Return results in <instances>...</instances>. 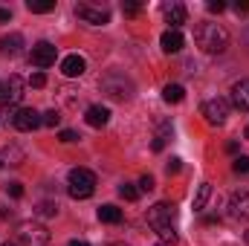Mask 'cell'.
I'll return each instance as SVG.
<instances>
[{
  "label": "cell",
  "mask_w": 249,
  "mask_h": 246,
  "mask_svg": "<svg viewBox=\"0 0 249 246\" xmlns=\"http://www.w3.org/2000/svg\"><path fill=\"white\" fill-rule=\"evenodd\" d=\"M0 105H6V87H3V81H0Z\"/></svg>",
  "instance_id": "obj_38"
},
{
  "label": "cell",
  "mask_w": 249,
  "mask_h": 246,
  "mask_svg": "<svg viewBox=\"0 0 249 246\" xmlns=\"http://www.w3.org/2000/svg\"><path fill=\"white\" fill-rule=\"evenodd\" d=\"M58 139H61V142H75V139H78V133H75V130H61V133H58Z\"/></svg>",
  "instance_id": "obj_33"
},
{
  "label": "cell",
  "mask_w": 249,
  "mask_h": 246,
  "mask_svg": "<svg viewBox=\"0 0 249 246\" xmlns=\"http://www.w3.org/2000/svg\"><path fill=\"white\" fill-rule=\"evenodd\" d=\"M247 139H249V124H247Z\"/></svg>",
  "instance_id": "obj_42"
},
{
  "label": "cell",
  "mask_w": 249,
  "mask_h": 246,
  "mask_svg": "<svg viewBox=\"0 0 249 246\" xmlns=\"http://www.w3.org/2000/svg\"><path fill=\"white\" fill-rule=\"evenodd\" d=\"M110 246H124V244H110Z\"/></svg>",
  "instance_id": "obj_43"
},
{
  "label": "cell",
  "mask_w": 249,
  "mask_h": 246,
  "mask_svg": "<svg viewBox=\"0 0 249 246\" xmlns=\"http://www.w3.org/2000/svg\"><path fill=\"white\" fill-rule=\"evenodd\" d=\"M87 124H93V127H105L107 119H110V110L107 107H102V105H93V107H87Z\"/></svg>",
  "instance_id": "obj_17"
},
{
  "label": "cell",
  "mask_w": 249,
  "mask_h": 246,
  "mask_svg": "<svg viewBox=\"0 0 249 246\" xmlns=\"http://www.w3.org/2000/svg\"><path fill=\"white\" fill-rule=\"evenodd\" d=\"M58 122H61V113H58V110H47V113H41V124L55 127Z\"/></svg>",
  "instance_id": "obj_25"
},
{
  "label": "cell",
  "mask_w": 249,
  "mask_h": 246,
  "mask_svg": "<svg viewBox=\"0 0 249 246\" xmlns=\"http://www.w3.org/2000/svg\"><path fill=\"white\" fill-rule=\"evenodd\" d=\"M209 197H212V185L203 183L200 188H197V197H194V211H203L206 203H209Z\"/></svg>",
  "instance_id": "obj_22"
},
{
  "label": "cell",
  "mask_w": 249,
  "mask_h": 246,
  "mask_svg": "<svg viewBox=\"0 0 249 246\" xmlns=\"http://www.w3.org/2000/svg\"><path fill=\"white\" fill-rule=\"evenodd\" d=\"M171 133H174V130H171V122H162L160 127H157V136H154L151 148H154V151H162V148H165V142L171 139Z\"/></svg>",
  "instance_id": "obj_19"
},
{
  "label": "cell",
  "mask_w": 249,
  "mask_h": 246,
  "mask_svg": "<svg viewBox=\"0 0 249 246\" xmlns=\"http://www.w3.org/2000/svg\"><path fill=\"white\" fill-rule=\"evenodd\" d=\"M174 220H177V209L171 203H157V206L148 209V226L154 232H160L165 226H174Z\"/></svg>",
  "instance_id": "obj_4"
},
{
  "label": "cell",
  "mask_w": 249,
  "mask_h": 246,
  "mask_svg": "<svg viewBox=\"0 0 249 246\" xmlns=\"http://www.w3.org/2000/svg\"><path fill=\"white\" fill-rule=\"evenodd\" d=\"M75 15H78L84 23H90V26H105V23H110V12H107L105 6L78 3V6H75Z\"/></svg>",
  "instance_id": "obj_7"
},
{
  "label": "cell",
  "mask_w": 249,
  "mask_h": 246,
  "mask_svg": "<svg viewBox=\"0 0 249 246\" xmlns=\"http://www.w3.org/2000/svg\"><path fill=\"white\" fill-rule=\"evenodd\" d=\"M6 20H12V12H9V9H3V6H0V23H6Z\"/></svg>",
  "instance_id": "obj_37"
},
{
  "label": "cell",
  "mask_w": 249,
  "mask_h": 246,
  "mask_svg": "<svg viewBox=\"0 0 249 246\" xmlns=\"http://www.w3.org/2000/svg\"><path fill=\"white\" fill-rule=\"evenodd\" d=\"M139 191H154V177H151V174H145V177L139 180Z\"/></svg>",
  "instance_id": "obj_31"
},
{
  "label": "cell",
  "mask_w": 249,
  "mask_h": 246,
  "mask_svg": "<svg viewBox=\"0 0 249 246\" xmlns=\"http://www.w3.org/2000/svg\"><path fill=\"white\" fill-rule=\"evenodd\" d=\"M232 105H235L241 113H249V78H241V81L232 87Z\"/></svg>",
  "instance_id": "obj_13"
},
{
  "label": "cell",
  "mask_w": 249,
  "mask_h": 246,
  "mask_svg": "<svg viewBox=\"0 0 249 246\" xmlns=\"http://www.w3.org/2000/svg\"><path fill=\"white\" fill-rule=\"evenodd\" d=\"M235 12H238V15H247L249 12V0H238V3H235Z\"/></svg>",
  "instance_id": "obj_36"
},
{
  "label": "cell",
  "mask_w": 249,
  "mask_h": 246,
  "mask_svg": "<svg viewBox=\"0 0 249 246\" xmlns=\"http://www.w3.org/2000/svg\"><path fill=\"white\" fill-rule=\"evenodd\" d=\"M206 9H209V12H223V9H226V3H223V0H209V6H206Z\"/></svg>",
  "instance_id": "obj_34"
},
{
  "label": "cell",
  "mask_w": 249,
  "mask_h": 246,
  "mask_svg": "<svg viewBox=\"0 0 249 246\" xmlns=\"http://www.w3.org/2000/svg\"><path fill=\"white\" fill-rule=\"evenodd\" d=\"M6 191H9L12 197H23V185H20V183H9V185H6Z\"/></svg>",
  "instance_id": "obj_32"
},
{
  "label": "cell",
  "mask_w": 249,
  "mask_h": 246,
  "mask_svg": "<svg viewBox=\"0 0 249 246\" xmlns=\"http://www.w3.org/2000/svg\"><path fill=\"white\" fill-rule=\"evenodd\" d=\"M180 168H183V165H180V159H177V157L165 165V171H168V174H180Z\"/></svg>",
  "instance_id": "obj_35"
},
{
  "label": "cell",
  "mask_w": 249,
  "mask_h": 246,
  "mask_svg": "<svg viewBox=\"0 0 249 246\" xmlns=\"http://www.w3.org/2000/svg\"><path fill=\"white\" fill-rule=\"evenodd\" d=\"M3 87H6V107H15L20 99H23V78L20 75H9L6 81H3Z\"/></svg>",
  "instance_id": "obj_11"
},
{
  "label": "cell",
  "mask_w": 249,
  "mask_h": 246,
  "mask_svg": "<svg viewBox=\"0 0 249 246\" xmlns=\"http://www.w3.org/2000/svg\"><path fill=\"white\" fill-rule=\"evenodd\" d=\"M26 9L35 12V15H47L55 9V0H26Z\"/></svg>",
  "instance_id": "obj_21"
},
{
  "label": "cell",
  "mask_w": 249,
  "mask_h": 246,
  "mask_svg": "<svg viewBox=\"0 0 249 246\" xmlns=\"http://www.w3.org/2000/svg\"><path fill=\"white\" fill-rule=\"evenodd\" d=\"M229 113H232V105L226 102V99H209V102H203V116H206V122L209 124H226L229 119Z\"/></svg>",
  "instance_id": "obj_6"
},
{
  "label": "cell",
  "mask_w": 249,
  "mask_h": 246,
  "mask_svg": "<svg viewBox=\"0 0 249 246\" xmlns=\"http://www.w3.org/2000/svg\"><path fill=\"white\" fill-rule=\"evenodd\" d=\"M122 12L127 18H136V15L142 12V3H122Z\"/></svg>",
  "instance_id": "obj_29"
},
{
  "label": "cell",
  "mask_w": 249,
  "mask_h": 246,
  "mask_svg": "<svg viewBox=\"0 0 249 246\" xmlns=\"http://www.w3.org/2000/svg\"><path fill=\"white\" fill-rule=\"evenodd\" d=\"M18 241H20L23 246H47L50 244V232H47L41 223L26 220V223L18 226Z\"/></svg>",
  "instance_id": "obj_5"
},
{
  "label": "cell",
  "mask_w": 249,
  "mask_h": 246,
  "mask_svg": "<svg viewBox=\"0 0 249 246\" xmlns=\"http://www.w3.org/2000/svg\"><path fill=\"white\" fill-rule=\"evenodd\" d=\"M157 235L162 238V244H171V246L177 244V232H174V226H165V229H160Z\"/></svg>",
  "instance_id": "obj_28"
},
{
  "label": "cell",
  "mask_w": 249,
  "mask_h": 246,
  "mask_svg": "<svg viewBox=\"0 0 249 246\" xmlns=\"http://www.w3.org/2000/svg\"><path fill=\"white\" fill-rule=\"evenodd\" d=\"M0 53H3V55H20V53H23V35L12 32V35L0 38Z\"/></svg>",
  "instance_id": "obj_16"
},
{
  "label": "cell",
  "mask_w": 249,
  "mask_h": 246,
  "mask_svg": "<svg viewBox=\"0 0 249 246\" xmlns=\"http://www.w3.org/2000/svg\"><path fill=\"white\" fill-rule=\"evenodd\" d=\"M0 246H15V244H12V241H6V244H0Z\"/></svg>",
  "instance_id": "obj_40"
},
{
  "label": "cell",
  "mask_w": 249,
  "mask_h": 246,
  "mask_svg": "<svg viewBox=\"0 0 249 246\" xmlns=\"http://www.w3.org/2000/svg\"><path fill=\"white\" fill-rule=\"evenodd\" d=\"M232 171L235 174H249V157H235V162H232Z\"/></svg>",
  "instance_id": "obj_26"
},
{
  "label": "cell",
  "mask_w": 249,
  "mask_h": 246,
  "mask_svg": "<svg viewBox=\"0 0 249 246\" xmlns=\"http://www.w3.org/2000/svg\"><path fill=\"white\" fill-rule=\"evenodd\" d=\"M244 241H247V244H249V232H247V235H244Z\"/></svg>",
  "instance_id": "obj_41"
},
{
  "label": "cell",
  "mask_w": 249,
  "mask_h": 246,
  "mask_svg": "<svg viewBox=\"0 0 249 246\" xmlns=\"http://www.w3.org/2000/svg\"><path fill=\"white\" fill-rule=\"evenodd\" d=\"M12 124H15L20 133H29V130H35V127H41V113L32 110V107H18L15 116H12Z\"/></svg>",
  "instance_id": "obj_9"
},
{
  "label": "cell",
  "mask_w": 249,
  "mask_h": 246,
  "mask_svg": "<svg viewBox=\"0 0 249 246\" xmlns=\"http://www.w3.org/2000/svg\"><path fill=\"white\" fill-rule=\"evenodd\" d=\"M0 168H3V159H0Z\"/></svg>",
  "instance_id": "obj_44"
},
{
  "label": "cell",
  "mask_w": 249,
  "mask_h": 246,
  "mask_svg": "<svg viewBox=\"0 0 249 246\" xmlns=\"http://www.w3.org/2000/svg\"><path fill=\"white\" fill-rule=\"evenodd\" d=\"M84 70H87V61H84L81 55H67V58L61 61V72L67 75V78H78Z\"/></svg>",
  "instance_id": "obj_15"
},
{
  "label": "cell",
  "mask_w": 249,
  "mask_h": 246,
  "mask_svg": "<svg viewBox=\"0 0 249 246\" xmlns=\"http://www.w3.org/2000/svg\"><path fill=\"white\" fill-rule=\"evenodd\" d=\"M194 38H197V47L206 55H220L229 47V32L220 23H200L197 32H194Z\"/></svg>",
  "instance_id": "obj_1"
},
{
  "label": "cell",
  "mask_w": 249,
  "mask_h": 246,
  "mask_svg": "<svg viewBox=\"0 0 249 246\" xmlns=\"http://www.w3.org/2000/svg\"><path fill=\"white\" fill-rule=\"evenodd\" d=\"M99 87H102V93L107 96V99H113V102H127V99H133V81L124 75V72H107V75H102V81H99Z\"/></svg>",
  "instance_id": "obj_2"
},
{
  "label": "cell",
  "mask_w": 249,
  "mask_h": 246,
  "mask_svg": "<svg viewBox=\"0 0 249 246\" xmlns=\"http://www.w3.org/2000/svg\"><path fill=\"white\" fill-rule=\"evenodd\" d=\"M38 214L41 217H55L58 214V203H41L38 206Z\"/></svg>",
  "instance_id": "obj_27"
},
{
  "label": "cell",
  "mask_w": 249,
  "mask_h": 246,
  "mask_svg": "<svg viewBox=\"0 0 249 246\" xmlns=\"http://www.w3.org/2000/svg\"><path fill=\"white\" fill-rule=\"evenodd\" d=\"M70 246H90V244H84V241H70Z\"/></svg>",
  "instance_id": "obj_39"
},
{
  "label": "cell",
  "mask_w": 249,
  "mask_h": 246,
  "mask_svg": "<svg viewBox=\"0 0 249 246\" xmlns=\"http://www.w3.org/2000/svg\"><path fill=\"white\" fill-rule=\"evenodd\" d=\"M183 44H186V38H183L177 29H168V32H162V38H160V47H162V53H168V55L180 53Z\"/></svg>",
  "instance_id": "obj_14"
},
{
  "label": "cell",
  "mask_w": 249,
  "mask_h": 246,
  "mask_svg": "<svg viewBox=\"0 0 249 246\" xmlns=\"http://www.w3.org/2000/svg\"><path fill=\"white\" fill-rule=\"evenodd\" d=\"M162 99H165L168 105H180V102L186 99L183 84H165V87H162Z\"/></svg>",
  "instance_id": "obj_18"
},
{
  "label": "cell",
  "mask_w": 249,
  "mask_h": 246,
  "mask_svg": "<svg viewBox=\"0 0 249 246\" xmlns=\"http://www.w3.org/2000/svg\"><path fill=\"white\" fill-rule=\"evenodd\" d=\"M67 191H70L72 200L93 197V191H96V174L87 171V168H72L70 177H67Z\"/></svg>",
  "instance_id": "obj_3"
},
{
  "label": "cell",
  "mask_w": 249,
  "mask_h": 246,
  "mask_svg": "<svg viewBox=\"0 0 249 246\" xmlns=\"http://www.w3.org/2000/svg\"><path fill=\"white\" fill-rule=\"evenodd\" d=\"M119 197L127 200V203H133V200H139V188L130 185V183H124V185H119Z\"/></svg>",
  "instance_id": "obj_23"
},
{
  "label": "cell",
  "mask_w": 249,
  "mask_h": 246,
  "mask_svg": "<svg viewBox=\"0 0 249 246\" xmlns=\"http://www.w3.org/2000/svg\"><path fill=\"white\" fill-rule=\"evenodd\" d=\"M99 220H102V223H122V211H119L113 203H107V206L99 209Z\"/></svg>",
  "instance_id": "obj_20"
},
{
  "label": "cell",
  "mask_w": 249,
  "mask_h": 246,
  "mask_svg": "<svg viewBox=\"0 0 249 246\" xmlns=\"http://www.w3.org/2000/svg\"><path fill=\"white\" fill-rule=\"evenodd\" d=\"M0 159H9V165H20V159H23V151H18V148H6Z\"/></svg>",
  "instance_id": "obj_24"
},
{
  "label": "cell",
  "mask_w": 249,
  "mask_h": 246,
  "mask_svg": "<svg viewBox=\"0 0 249 246\" xmlns=\"http://www.w3.org/2000/svg\"><path fill=\"white\" fill-rule=\"evenodd\" d=\"M29 87H35V90H41V87H47V75H44V72H35V75L29 78Z\"/></svg>",
  "instance_id": "obj_30"
},
{
  "label": "cell",
  "mask_w": 249,
  "mask_h": 246,
  "mask_svg": "<svg viewBox=\"0 0 249 246\" xmlns=\"http://www.w3.org/2000/svg\"><path fill=\"white\" fill-rule=\"evenodd\" d=\"M55 55H58V50H55L50 41H38V44L32 47V53H29V61L35 64V67H41V70H47V67L55 64Z\"/></svg>",
  "instance_id": "obj_8"
},
{
  "label": "cell",
  "mask_w": 249,
  "mask_h": 246,
  "mask_svg": "<svg viewBox=\"0 0 249 246\" xmlns=\"http://www.w3.org/2000/svg\"><path fill=\"white\" fill-rule=\"evenodd\" d=\"M162 15H165V20L171 23V29H177V32H180V26L186 23V18H188V12H186L183 3H165V6H162Z\"/></svg>",
  "instance_id": "obj_12"
},
{
  "label": "cell",
  "mask_w": 249,
  "mask_h": 246,
  "mask_svg": "<svg viewBox=\"0 0 249 246\" xmlns=\"http://www.w3.org/2000/svg\"><path fill=\"white\" fill-rule=\"evenodd\" d=\"M229 217L232 220H249V191H235L229 197Z\"/></svg>",
  "instance_id": "obj_10"
}]
</instances>
